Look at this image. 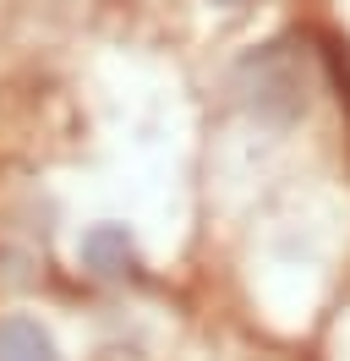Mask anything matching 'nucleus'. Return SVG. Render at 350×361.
I'll use <instances>...</instances> for the list:
<instances>
[{
    "label": "nucleus",
    "instance_id": "f257e3e1",
    "mask_svg": "<svg viewBox=\"0 0 350 361\" xmlns=\"http://www.w3.org/2000/svg\"><path fill=\"white\" fill-rule=\"evenodd\" d=\"M0 361H61L55 339L33 317H0Z\"/></svg>",
    "mask_w": 350,
    "mask_h": 361
}]
</instances>
